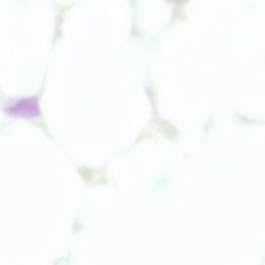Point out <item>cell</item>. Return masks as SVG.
<instances>
[{
  "instance_id": "1",
  "label": "cell",
  "mask_w": 265,
  "mask_h": 265,
  "mask_svg": "<svg viewBox=\"0 0 265 265\" xmlns=\"http://www.w3.org/2000/svg\"><path fill=\"white\" fill-rule=\"evenodd\" d=\"M10 112L15 113L16 115L26 116L28 114L30 116H35L39 114V109H37V104L33 102V99H28L13 105L10 109Z\"/></svg>"
}]
</instances>
